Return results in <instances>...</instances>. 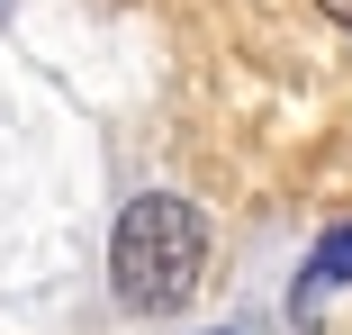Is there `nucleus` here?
I'll return each mask as SVG.
<instances>
[{"label": "nucleus", "mask_w": 352, "mask_h": 335, "mask_svg": "<svg viewBox=\"0 0 352 335\" xmlns=\"http://www.w3.org/2000/svg\"><path fill=\"white\" fill-rule=\"evenodd\" d=\"M109 281H118V299L135 317L190 308L199 281H208V218L190 199H172V190H145L118 218V236H109Z\"/></svg>", "instance_id": "f257e3e1"}, {"label": "nucleus", "mask_w": 352, "mask_h": 335, "mask_svg": "<svg viewBox=\"0 0 352 335\" xmlns=\"http://www.w3.org/2000/svg\"><path fill=\"white\" fill-rule=\"evenodd\" d=\"M334 281H352V227H343V236H325V254H316V272H307V290H298V299H316V290H334Z\"/></svg>", "instance_id": "f03ea898"}, {"label": "nucleus", "mask_w": 352, "mask_h": 335, "mask_svg": "<svg viewBox=\"0 0 352 335\" xmlns=\"http://www.w3.org/2000/svg\"><path fill=\"white\" fill-rule=\"evenodd\" d=\"M316 10H325V19H334V28H352V0H316Z\"/></svg>", "instance_id": "7ed1b4c3"}]
</instances>
